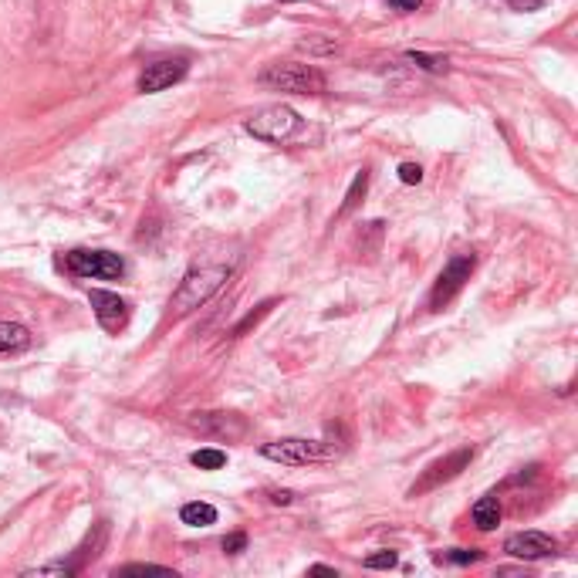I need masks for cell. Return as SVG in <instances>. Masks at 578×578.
I'll list each match as a JSON object with an SVG mask.
<instances>
[{
    "mask_svg": "<svg viewBox=\"0 0 578 578\" xmlns=\"http://www.w3.org/2000/svg\"><path fill=\"white\" fill-rule=\"evenodd\" d=\"M227 278H230L227 264H197V268H190L183 274L180 288L173 291L170 311L173 315H190L193 308L207 305V301L227 284Z\"/></svg>",
    "mask_w": 578,
    "mask_h": 578,
    "instance_id": "6da1fadb",
    "label": "cell"
},
{
    "mask_svg": "<svg viewBox=\"0 0 578 578\" xmlns=\"http://www.w3.org/2000/svg\"><path fill=\"white\" fill-rule=\"evenodd\" d=\"M261 85L274 92H295V95H322L328 82L315 65H301V61H274L261 71Z\"/></svg>",
    "mask_w": 578,
    "mask_h": 578,
    "instance_id": "7a4b0ae2",
    "label": "cell"
},
{
    "mask_svg": "<svg viewBox=\"0 0 578 578\" xmlns=\"http://www.w3.org/2000/svg\"><path fill=\"white\" fill-rule=\"evenodd\" d=\"M342 447L328 440H301V437H288V440H274L264 443L261 457L274 460V464L284 467H305V464H322V460L339 457Z\"/></svg>",
    "mask_w": 578,
    "mask_h": 578,
    "instance_id": "3957f363",
    "label": "cell"
},
{
    "mask_svg": "<svg viewBox=\"0 0 578 578\" xmlns=\"http://www.w3.org/2000/svg\"><path fill=\"white\" fill-rule=\"evenodd\" d=\"M298 129H301V115L295 109H288V105H271V109L247 119V132L264 142H288L298 136Z\"/></svg>",
    "mask_w": 578,
    "mask_h": 578,
    "instance_id": "277c9868",
    "label": "cell"
},
{
    "mask_svg": "<svg viewBox=\"0 0 578 578\" xmlns=\"http://www.w3.org/2000/svg\"><path fill=\"white\" fill-rule=\"evenodd\" d=\"M470 460H474V447H460V450L447 453V457L433 460V464L420 474V480L409 487V497H423V494L437 491V487H443V484H450L453 477H460L470 467Z\"/></svg>",
    "mask_w": 578,
    "mask_h": 578,
    "instance_id": "5b68a950",
    "label": "cell"
},
{
    "mask_svg": "<svg viewBox=\"0 0 578 578\" xmlns=\"http://www.w3.org/2000/svg\"><path fill=\"white\" fill-rule=\"evenodd\" d=\"M65 268L75 274V278H102V281H115L126 274L122 257L112 251H68Z\"/></svg>",
    "mask_w": 578,
    "mask_h": 578,
    "instance_id": "8992f818",
    "label": "cell"
},
{
    "mask_svg": "<svg viewBox=\"0 0 578 578\" xmlns=\"http://www.w3.org/2000/svg\"><path fill=\"white\" fill-rule=\"evenodd\" d=\"M474 254H460V257H453V261L447 264V268L440 271V278L437 284H433V291H430V308L433 311H440L443 305H450L453 298L464 291V284L470 281V274H474Z\"/></svg>",
    "mask_w": 578,
    "mask_h": 578,
    "instance_id": "52a82bcc",
    "label": "cell"
},
{
    "mask_svg": "<svg viewBox=\"0 0 578 578\" xmlns=\"http://www.w3.org/2000/svg\"><path fill=\"white\" fill-rule=\"evenodd\" d=\"M186 58H159L153 65L142 68L139 75V92L142 95H156V92H166V88H173L176 82H183L186 78Z\"/></svg>",
    "mask_w": 578,
    "mask_h": 578,
    "instance_id": "ba28073f",
    "label": "cell"
},
{
    "mask_svg": "<svg viewBox=\"0 0 578 578\" xmlns=\"http://www.w3.org/2000/svg\"><path fill=\"white\" fill-rule=\"evenodd\" d=\"M88 305H92L95 318H99V325L105 328V332H119V328H126L129 322V305L122 301L115 291H88Z\"/></svg>",
    "mask_w": 578,
    "mask_h": 578,
    "instance_id": "9c48e42d",
    "label": "cell"
},
{
    "mask_svg": "<svg viewBox=\"0 0 578 578\" xmlns=\"http://www.w3.org/2000/svg\"><path fill=\"white\" fill-rule=\"evenodd\" d=\"M190 426L217 440H244L247 437V420L237 413H197L190 420Z\"/></svg>",
    "mask_w": 578,
    "mask_h": 578,
    "instance_id": "30bf717a",
    "label": "cell"
},
{
    "mask_svg": "<svg viewBox=\"0 0 578 578\" xmlns=\"http://www.w3.org/2000/svg\"><path fill=\"white\" fill-rule=\"evenodd\" d=\"M504 551L521 558V562H538V558L555 555L558 545H555V538L545 535V531H518V535H511L504 541Z\"/></svg>",
    "mask_w": 578,
    "mask_h": 578,
    "instance_id": "8fae6325",
    "label": "cell"
},
{
    "mask_svg": "<svg viewBox=\"0 0 578 578\" xmlns=\"http://www.w3.org/2000/svg\"><path fill=\"white\" fill-rule=\"evenodd\" d=\"M31 345V332L17 322H0V355L24 352Z\"/></svg>",
    "mask_w": 578,
    "mask_h": 578,
    "instance_id": "7c38bea8",
    "label": "cell"
},
{
    "mask_svg": "<svg viewBox=\"0 0 578 578\" xmlns=\"http://www.w3.org/2000/svg\"><path fill=\"white\" fill-rule=\"evenodd\" d=\"M470 518H474L480 531H494L497 524H501V504H497V497L494 494L480 497V501L474 504V511H470Z\"/></svg>",
    "mask_w": 578,
    "mask_h": 578,
    "instance_id": "4fadbf2b",
    "label": "cell"
},
{
    "mask_svg": "<svg viewBox=\"0 0 578 578\" xmlns=\"http://www.w3.org/2000/svg\"><path fill=\"white\" fill-rule=\"evenodd\" d=\"M180 521L190 528H210V524H217V508L207 501H190L180 508Z\"/></svg>",
    "mask_w": 578,
    "mask_h": 578,
    "instance_id": "5bb4252c",
    "label": "cell"
},
{
    "mask_svg": "<svg viewBox=\"0 0 578 578\" xmlns=\"http://www.w3.org/2000/svg\"><path fill=\"white\" fill-rule=\"evenodd\" d=\"M105 535H109V528H105V524H95V535H92V531H88V538H85V545L82 548H78L75 551V558H71V568H75V575L78 572H82V568H85V562H88V558H95V555H99V548H102V541H105Z\"/></svg>",
    "mask_w": 578,
    "mask_h": 578,
    "instance_id": "9a60e30c",
    "label": "cell"
},
{
    "mask_svg": "<svg viewBox=\"0 0 578 578\" xmlns=\"http://www.w3.org/2000/svg\"><path fill=\"white\" fill-rule=\"evenodd\" d=\"M366 190H369V170H359V173H355L352 186H349V193H345L342 207H339V217H345V213H352L355 207H359L362 197H366Z\"/></svg>",
    "mask_w": 578,
    "mask_h": 578,
    "instance_id": "2e32d148",
    "label": "cell"
},
{
    "mask_svg": "<svg viewBox=\"0 0 578 578\" xmlns=\"http://www.w3.org/2000/svg\"><path fill=\"white\" fill-rule=\"evenodd\" d=\"M193 467H200V470H220L227 464V453L224 450H217V447H203L193 453Z\"/></svg>",
    "mask_w": 578,
    "mask_h": 578,
    "instance_id": "e0dca14e",
    "label": "cell"
},
{
    "mask_svg": "<svg viewBox=\"0 0 578 578\" xmlns=\"http://www.w3.org/2000/svg\"><path fill=\"white\" fill-rule=\"evenodd\" d=\"M406 61H413L416 68L433 71V75H443V71H447V58H443V55H423V51H409Z\"/></svg>",
    "mask_w": 578,
    "mask_h": 578,
    "instance_id": "ac0fdd59",
    "label": "cell"
},
{
    "mask_svg": "<svg viewBox=\"0 0 578 578\" xmlns=\"http://www.w3.org/2000/svg\"><path fill=\"white\" fill-rule=\"evenodd\" d=\"M437 562H450V565H470V562H480V551L477 548H450V551H440Z\"/></svg>",
    "mask_w": 578,
    "mask_h": 578,
    "instance_id": "d6986e66",
    "label": "cell"
},
{
    "mask_svg": "<svg viewBox=\"0 0 578 578\" xmlns=\"http://www.w3.org/2000/svg\"><path fill=\"white\" fill-rule=\"evenodd\" d=\"M301 51H308V55H332L335 51V38H322V34H311V38L298 41Z\"/></svg>",
    "mask_w": 578,
    "mask_h": 578,
    "instance_id": "ffe728a7",
    "label": "cell"
},
{
    "mask_svg": "<svg viewBox=\"0 0 578 578\" xmlns=\"http://www.w3.org/2000/svg\"><path fill=\"white\" fill-rule=\"evenodd\" d=\"M115 575H173L166 565H122L115 568Z\"/></svg>",
    "mask_w": 578,
    "mask_h": 578,
    "instance_id": "44dd1931",
    "label": "cell"
},
{
    "mask_svg": "<svg viewBox=\"0 0 578 578\" xmlns=\"http://www.w3.org/2000/svg\"><path fill=\"white\" fill-rule=\"evenodd\" d=\"M396 562H399L396 551H376V555H369L362 565H366V568H393Z\"/></svg>",
    "mask_w": 578,
    "mask_h": 578,
    "instance_id": "7402d4cb",
    "label": "cell"
},
{
    "mask_svg": "<svg viewBox=\"0 0 578 578\" xmlns=\"http://www.w3.org/2000/svg\"><path fill=\"white\" fill-rule=\"evenodd\" d=\"M399 180H403L406 186H413V183L423 180V170L416 163H403V166H399Z\"/></svg>",
    "mask_w": 578,
    "mask_h": 578,
    "instance_id": "603a6c76",
    "label": "cell"
},
{
    "mask_svg": "<svg viewBox=\"0 0 578 578\" xmlns=\"http://www.w3.org/2000/svg\"><path fill=\"white\" fill-rule=\"evenodd\" d=\"M244 548H247V535H244V531H237V535L224 538V551H227V555H240Z\"/></svg>",
    "mask_w": 578,
    "mask_h": 578,
    "instance_id": "cb8c5ba5",
    "label": "cell"
},
{
    "mask_svg": "<svg viewBox=\"0 0 578 578\" xmlns=\"http://www.w3.org/2000/svg\"><path fill=\"white\" fill-rule=\"evenodd\" d=\"M271 504H278V508H288V504H295V494H291V491H271Z\"/></svg>",
    "mask_w": 578,
    "mask_h": 578,
    "instance_id": "d4e9b609",
    "label": "cell"
},
{
    "mask_svg": "<svg viewBox=\"0 0 578 578\" xmlns=\"http://www.w3.org/2000/svg\"><path fill=\"white\" fill-rule=\"evenodd\" d=\"M508 4L514 7V11H538L545 0H508Z\"/></svg>",
    "mask_w": 578,
    "mask_h": 578,
    "instance_id": "484cf974",
    "label": "cell"
},
{
    "mask_svg": "<svg viewBox=\"0 0 578 578\" xmlns=\"http://www.w3.org/2000/svg\"><path fill=\"white\" fill-rule=\"evenodd\" d=\"M389 4H393L396 11L409 14V11H420V4H423V0H389Z\"/></svg>",
    "mask_w": 578,
    "mask_h": 578,
    "instance_id": "4316f807",
    "label": "cell"
},
{
    "mask_svg": "<svg viewBox=\"0 0 578 578\" xmlns=\"http://www.w3.org/2000/svg\"><path fill=\"white\" fill-rule=\"evenodd\" d=\"M308 575H328V578H335L339 572H335V568H328V565H311V568H308Z\"/></svg>",
    "mask_w": 578,
    "mask_h": 578,
    "instance_id": "83f0119b",
    "label": "cell"
},
{
    "mask_svg": "<svg viewBox=\"0 0 578 578\" xmlns=\"http://www.w3.org/2000/svg\"><path fill=\"white\" fill-rule=\"evenodd\" d=\"M281 4H298V0H281Z\"/></svg>",
    "mask_w": 578,
    "mask_h": 578,
    "instance_id": "f1b7e54d",
    "label": "cell"
}]
</instances>
